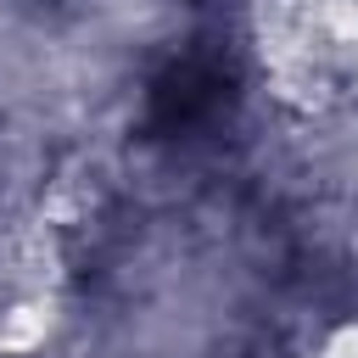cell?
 Returning a JSON list of instances; mask_svg holds the SVG:
<instances>
[{"mask_svg":"<svg viewBox=\"0 0 358 358\" xmlns=\"http://www.w3.org/2000/svg\"><path fill=\"white\" fill-rule=\"evenodd\" d=\"M308 358H358V319L330 324V330L313 341V352H308Z\"/></svg>","mask_w":358,"mask_h":358,"instance_id":"obj_1","label":"cell"}]
</instances>
